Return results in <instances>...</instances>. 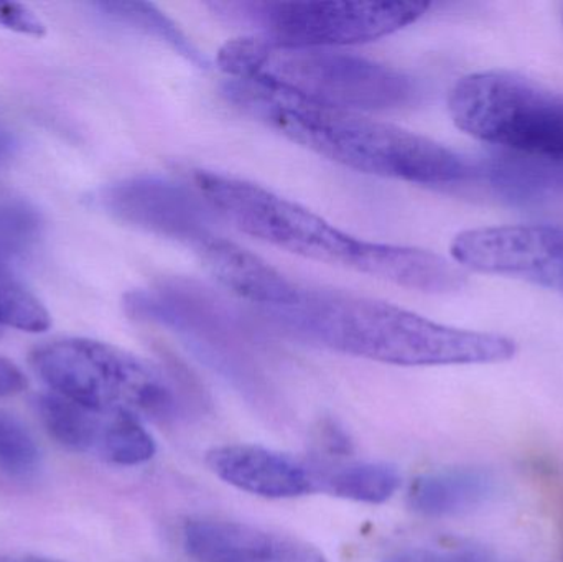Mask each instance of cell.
Here are the masks:
<instances>
[{"label": "cell", "instance_id": "obj_10", "mask_svg": "<svg viewBox=\"0 0 563 562\" xmlns=\"http://www.w3.org/2000/svg\"><path fill=\"white\" fill-rule=\"evenodd\" d=\"M181 540L197 562H328L307 541L238 521L191 520Z\"/></svg>", "mask_w": 563, "mask_h": 562}, {"label": "cell", "instance_id": "obj_19", "mask_svg": "<svg viewBox=\"0 0 563 562\" xmlns=\"http://www.w3.org/2000/svg\"><path fill=\"white\" fill-rule=\"evenodd\" d=\"M40 451L32 432L16 416L0 411V467L25 477L38 467Z\"/></svg>", "mask_w": 563, "mask_h": 562}, {"label": "cell", "instance_id": "obj_23", "mask_svg": "<svg viewBox=\"0 0 563 562\" xmlns=\"http://www.w3.org/2000/svg\"><path fill=\"white\" fill-rule=\"evenodd\" d=\"M13 147H15V141L12 135L0 129V162L5 161L12 154Z\"/></svg>", "mask_w": 563, "mask_h": 562}, {"label": "cell", "instance_id": "obj_9", "mask_svg": "<svg viewBox=\"0 0 563 562\" xmlns=\"http://www.w3.org/2000/svg\"><path fill=\"white\" fill-rule=\"evenodd\" d=\"M98 203L122 223L195 247L213 234L203 198L161 177H132L102 188Z\"/></svg>", "mask_w": 563, "mask_h": 562}, {"label": "cell", "instance_id": "obj_8", "mask_svg": "<svg viewBox=\"0 0 563 562\" xmlns=\"http://www.w3.org/2000/svg\"><path fill=\"white\" fill-rule=\"evenodd\" d=\"M452 256L483 274L522 277L563 293V228L508 224L456 234Z\"/></svg>", "mask_w": 563, "mask_h": 562}, {"label": "cell", "instance_id": "obj_18", "mask_svg": "<svg viewBox=\"0 0 563 562\" xmlns=\"http://www.w3.org/2000/svg\"><path fill=\"white\" fill-rule=\"evenodd\" d=\"M52 326L48 310L0 266V327L23 332H45Z\"/></svg>", "mask_w": 563, "mask_h": 562}, {"label": "cell", "instance_id": "obj_20", "mask_svg": "<svg viewBox=\"0 0 563 562\" xmlns=\"http://www.w3.org/2000/svg\"><path fill=\"white\" fill-rule=\"evenodd\" d=\"M384 562H496L495 558L468 548H410Z\"/></svg>", "mask_w": 563, "mask_h": 562}, {"label": "cell", "instance_id": "obj_15", "mask_svg": "<svg viewBox=\"0 0 563 562\" xmlns=\"http://www.w3.org/2000/svg\"><path fill=\"white\" fill-rule=\"evenodd\" d=\"M400 482L399 472L393 465L363 462L324 472L323 492L344 500L379 505L396 495Z\"/></svg>", "mask_w": 563, "mask_h": 562}, {"label": "cell", "instance_id": "obj_16", "mask_svg": "<svg viewBox=\"0 0 563 562\" xmlns=\"http://www.w3.org/2000/svg\"><path fill=\"white\" fill-rule=\"evenodd\" d=\"M92 7L98 10L99 15L104 16L109 22L128 26V29L135 30V32L152 36V38L161 40L190 62L200 66L205 65V58L198 52L197 46L178 29L177 23L172 22L152 3L98 2Z\"/></svg>", "mask_w": 563, "mask_h": 562}, {"label": "cell", "instance_id": "obj_11", "mask_svg": "<svg viewBox=\"0 0 563 562\" xmlns=\"http://www.w3.org/2000/svg\"><path fill=\"white\" fill-rule=\"evenodd\" d=\"M208 465L227 484L264 498L280 500L323 491L324 472L260 445L214 449L208 454Z\"/></svg>", "mask_w": 563, "mask_h": 562}, {"label": "cell", "instance_id": "obj_17", "mask_svg": "<svg viewBox=\"0 0 563 562\" xmlns=\"http://www.w3.org/2000/svg\"><path fill=\"white\" fill-rule=\"evenodd\" d=\"M42 220L22 198L0 190V257L20 256L38 240Z\"/></svg>", "mask_w": 563, "mask_h": 562}, {"label": "cell", "instance_id": "obj_7", "mask_svg": "<svg viewBox=\"0 0 563 562\" xmlns=\"http://www.w3.org/2000/svg\"><path fill=\"white\" fill-rule=\"evenodd\" d=\"M224 22L277 45L336 48L374 42L416 23L427 2H213Z\"/></svg>", "mask_w": 563, "mask_h": 562}, {"label": "cell", "instance_id": "obj_12", "mask_svg": "<svg viewBox=\"0 0 563 562\" xmlns=\"http://www.w3.org/2000/svg\"><path fill=\"white\" fill-rule=\"evenodd\" d=\"M194 250L208 274L221 286L261 309L288 306L297 296L298 284L227 238L210 234Z\"/></svg>", "mask_w": 563, "mask_h": 562}, {"label": "cell", "instance_id": "obj_22", "mask_svg": "<svg viewBox=\"0 0 563 562\" xmlns=\"http://www.w3.org/2000/svg\"><path fill=\"white\" fill-rule=\"evenodd\" d=\"M26 386L23 373L9 360L0 356V398L16 395Z\"/></svg>", "mask_w": 563, "mask_h": 562}, {"label": "cell", "instance_id": "obj_13", "mask_svg": "<svg viewBox=\"0 0 563 562\" xmlns=\"http://www.w3.org/2000/svg\"><path fill=\"white\" fill-rule=\"evenodd\" d=\"M496 491L498 481L485 469H449L417 478L410 488L409 504L423 517H459L488 504Z\"/></svg>", "mask_w": 563, "mask_h": 562}, {"label": "cell", "instance_id": "obj_6", "mask_svg": "<svg viewBox=\"0 0 563 562\" xmlns=\"http://www.w3.org/2000/svg\"><path fill=\"white\" fill-rule=\"evenodd\" d=\"M449 111L478 141L563 165V95L526 76L503 69L463 76L450 91Z\"/></svg>", "mask_w": 563, "mask_h": 562}, {"label": "cell", "instance_id": "obj_2", "mask_svg": "<svg viewBox=\"0 0 563 562\" xmlns=\"http://www.w3.org/2000/svg\"><path fill=\"white\" fill-rule=\"evenodd\" d=\"M194 184L238 230L288 253L419 293L452 294L466 286L463 271L432 251L361 240L261 185L208 170L195 172Z\"/></svg>", "mask_w": 563, "mask_h": 562}, {"label": "cell", "instance_id": "obj_21", "mask_svg": "<svg viewBox=\"0 0 563 562\" xmlns=\"http://www.w3.org/2000/svg\"><path fill=\"white\" fill-rule=\"evenodd\" d=\"M0 26L26 35L40 36L45 33L42 20L20 3H0Z\"/></svg>", "mask_w": 563, "mask_h": 562}, {"label": "cell", "instance_id": "obj_1", "mask_svg": "<svg viewBox=\"0 0 563 562\" xmlns=\"http://www.w3.org/2000/svg\"><path fill=\"white\" fill-rule=\"evenodd\" d=\"M261 313L297 339L390 365H485L508 362L518 352L509 337L442 326L402 307L336 290L300 286L288 306Z\"/></svg>", "mask_w": 563, "mask_h": 562}, {"label": "cell", "instance_id": "obj_5", "mask_svg": "<svg viewBox=\"0 0 563 562\" xmlns=\"http://www.w3.org/2000/svg\"><path fill=\"white\" fill-rule=\"evenodd\" d=\"M32 365L53 393L95 411L165 419L178 408L174 383L158 366L98 340L46 343Z\"/></svg>", "mask_w": 563, "mask_h": 562}, {"label": "cell", "instance_id": "obj_4", "mask_svg": "<svg viewBox=\"0 0 563 562\" xmlns=\"http://www.w3.org/2000/svg\"><path fill=\"white\" fill-rule=\"evenodd\" d=\"M218 65L231 79L347 111L400 108L416 96L412 78L383 63L338 49L277 45L253 35L224 43Z\"/></svg>", "mask_w": 563, "mask_h": 562}, {"label": "cell", "instance_id": "obj_25", "mask_svg": "<svg viewBox=\"0 0 563 562\" xmlns=\"http://www.w3.org/2000/svg\"><path fill=\"white\" fill-rule=\"evenodd\" d=\"M0 333H2V327H0Z\"/></svg>", "mask_w": 563, "mask_h": 562}, {"label": "cell", "instance_id": "obj_24", "mask_svg": "<svg viewBox=\"0 0 563 562\" xmlns=\"http://www.w3.org/2000/svg\"><path fill=\"white\" fill-rule=\"evenodd\" d=\"M9 562H58L52 560H42V558H22V560H13Z\"/></svg>", "mask_w": 563, "mask_h": 562}, {"label": "cell", "instance_id": "obj_14", "mask_svg": "<svg viewBox=\"0 0 563 562\" xmlns=\"http://www.w3.org/2000/svg\"><path fill=\"white\" fill-rule=\"evenodd\" d=\"M46 432L63 448L106 461L115 426L128 412H101L78 405L65 396L48 393L36 401Z\"/></svg>", "mask_w": 563, "mask_h": 562}, {"label": "cell", "instance_id": "obj_3", "mask_svg": "<svg viewBox=\"0 0 563 562\" xmlns=\"http://www.w3.org/2000/svg\"><path fill=\"white\" fill-rule=\"evenodd\" d=\"M223 92L238 109L295 144L363 174L419 185L460 184L476 174L475 165L452 148L356 111L243 79H230Z\"/></svg>", "mask_w": 563, "mask_h": 562}]
</instances>
